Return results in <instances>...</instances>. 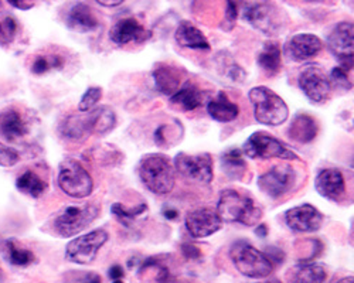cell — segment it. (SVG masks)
<instances>
[{"instance_id": "cell-23", "label": "cell", "mask_w": 354, "mask_h": 283, "mask_svg": "<svg viewBox=\"0 0 354 283\" xmlns=\"http://www.w3.org/2000/svg\"><path fill=\"white\" fill-rule=\"evenodd\" d=\"M27 133L26 121L15 109L0 112V135L6 140H17Z\"/></svg>"}, {"instance_id": "cell-21", "label": "cell", "mask_w": 354, "mask_h": 283, "mask_svg": "<svg viewBox=\"0 0 354 283\" xmlns=\"http://www.w3.org/2000/svg\"><path fill=\"white\" fill-rule=\"evenodd\" d=\"M317 130L316 119L306 113H301L293 118L289 126V137L297 144H310L317 136Z\"/></svg>"}, {"instance_id": "cell-1", "label": "cell", "mask_w": 354, "mask_h": 283, "mask_svg": "<svg viewBox=\"0 0 354 283\" xmlns=\"http://www.w3.org/2000/svg\"><path fill=\"white\" fill-rule=\"evenodd\" d=\"M138 173L143 186L153 194H169L176 186L174 167L166 156L159 153H149L142 157Z\"/></svg>"}, {"instance_id": "cell-41", "label": "cell", "mask_w": 354, "mask_h": 283, "mask_svg": "<svg viewBox=\"0 0 354 283\" xmlns=\"http://www.w3.org/2000/svg\"><path fill=\"white\" fill-rule=\"evenodd\" d=\"M239 16V8L235 0H227V9H225V20L230 24H234Z\"/></svg>"}, {"instance_id": "cell-18", "label": "cell", "mask_w": 354, "mask_h": 283, "mask_svg": "<svg viewBox=\"0 0 354 283\" xmlns=\"http://www.w3.org/2000/svg\"><path fill=\"white\" fill-rule=\"evenodd\" d=\"M316 191L328 200L339 202L346 194V182L340 170L324 168L316 176Z\"/></svg>"}, {"instance_id": "cell-40", "label": "cell", "mask_w": 354, "mask_h": 283, "mask_svg": "<svg viewBox=\"0 0 354 283\" xmlns=\"http://www.w3.org/2000/svg\"><path fill=\"white\" fill-rule=\"evenodd\" d=\"M182 253L186 260H192V261L200 260V257H201V251L193 244H183Z\"/></svg>"}, {"instance_id": "cell-6", "label": "cell", "mask_w": 354, "mask_h": 283, "mask_svg": "<svg viewBox=\"0 0 354 283\" xmlns=\"http://www.w3.org/2000/svg\"><path fill=\"white\" fill-rule=\"evenodd\" d=\"M58 186L67 195L74 198H85L91 195L94 190L91 175L74 159H66L60 164Z\"/></svg>"}, {"instance_id": "cell-3", "label": "cell", "mask_w": 354, "mask_h": 283, "mask_svg": "<svg viewBox=\"0 0 354 283\" xmlns=\"http://www.w3.org/2000/svg\"><path fill=\"white\" fill-rule=\"evenodd\" d=\"M255 119L267 126H279L289 118L286 102L268 87H255L248 94Z\"/></svg>"}, {"instance_id": "cell-49", "label": "cell", "mask_w": 354, "mask_h": 283, "mask_svg": "<svg viewBox=\"0 0 354 283\" xmlns=\"http://www.w3.org/2000/svg\"><path fill=\"white\" fill-rule=\"evenodd\" d=\"M333 283H354V279H353V276H346V277H342V279H339Z\"/></svg>"}, {"instance_id": "cell-17", "label": "cell", "mask_w": 354, "mask_h": 283, "mask_svg": "<svg viewBox=\"0 0 354 283\" xmlns=\"http://www.w3.org/2000/svg\"><path fill=\"white\" fill-rule=\"evenodd\" d=\"M323 48V41L310 33L293 36L285 44V51L293 61H306L316 57Z\"/></svg>"}, {"instance_id": "cell-45", "label": "cell", "mask_w": 354, "mask_h": 283, "mask_svg": "<svg viewBox=\"0 0 354 283\" xmlns=\"http://www.w3.org/2000/svg\"><path fill=\"white\" fill-rule=\"evenodd\" d=\"M95 2L104 8H116L124 3V0H95Z\"/></svg>"}, {"instance_id": "cell-10", "label": "cell", "mask_w": 354, "mask_h": 283, "mask_svg": "<svg viewBox=\"0 0 354 283\" xmlns=\"http://www.w3.org/2000/svg\"><path fill=\"white\" fill-rule=\"evenodd\" d=\"M108 233L104 230H94L88 234L74 238L68 242L66 248V258L70 262L78 265L91 264L100 252V249L106 244Z\"/></svg>"}, {"instance_id": "cell-50", "label": "cell", "mask_w": 354, "mask_h": 283, "mask_svg": "<svg viewBox=\"0 0 354 283\" xmlns=\"http://www.w3.org/2000/svg\"><path fill=\"white\" fill-rule=\"evenodd\" d=\"M113 283H124L121 279H116V280H113Z\"/></svg>"}, {"instance_id": "cell-8", "label": "cell", "mask_w": 354, "mask_h": 283, "mask_svg": "<svg viewBox=\"0 0 354 283\" xmlns=\"http://www.w3.org/2000/svg\"><path fill=\"white\" fill-rule=\"evenodd\" d=\"M100 214L95 206H71L64 208L54 219L55 231L64 238L74 237L91 225Z\"/></svg>"}, {"instance_id": "cell-31", "label": "cell", "mask_w": 354, "mask_h": 283, "mask_svg": "<svg viewBox=\"0 0 354 283\" xmlns=\"http://www.w3.org/2000/svg\"><path fill=\"white\" fill-rule=\"evenodd\" d=\"M62 132L66 137L74 139V140L84 139L85 136L91 133L90 126H88V122H86V118H81V117L67 118L62 126Z\"/></svg>"}, {"instance_id": "cell-22", "label": "cell", "mask_w": 354, "mask_h": 283, "mask_svg": "<svg viewBox=\"0 0 354 283\" xmlns=\"http://www.w3.org/2000/svg\"><path fill=\"white\" fill-rule=\"evenodd\" d=\"M207 112L214 121L228 124L239 117L240 108L237 104L230 101V98L224 92H220L207 104Z\"/></svg>"}, {"instance_id": "cell-28", "label": "cell", "mask_w": 354, "mask_h": 283, "mask_svg": "<svg viewBox=\"0 0 354 283\" xmlns=\"http://www.w3.org/2000/svg\"><path fill=\"white\" fill-rule=\"evenodd\" d=\"M223 172L232 180H240L247 172V163L240 149H230L221 156Z\"/></svg>"}, {"instance_id": "cell-52", "label": "cell", "mask_w": 354, "mask_h": 283, "mask_svg": "<svg viewBox=\"0 0 354 283\" xmlns=\"http://www.w3.org/2000/svg\"><path fill=\"white\" fill-rule=\"evenodd\" d=\"M0 279H2V269H0Z\"/></svg>"}, {"instance_id": "cell-5", "label": "cell", "mask_w": 354, "mask_h": 283, "mask_svg": "<svg viewBox=\"0 0 354 283\" xmlns=\"http://www.w3.org/2000/svg\"><path fill=\"white\" fill-rule=\"evenodd\" d=\"M244 19L261 33L277 36L285 26L282 10L270 0H252L244 6Z\"/></svg>"}, {"instance_id": "cell-33", "label": "cell", "mask_w": 354, "mask_h": 283, "mask_svg": "<svg viewBox=\"0 0 354 283\" xmlns=\"http://www.w3.org/2000/svg\"><path fill=\"white\" fill-rule=\"evenodd\" d=\"M8 251H9V261L13 265L26 266V265H30L35 261V255L30 251H27L24 248H19L13 242L8 244Z\"/></svg>"}, {"instance_id": "cell-16", "label": "cell", "mask_w": 354, "mask_h": 283, "mask_svg": "<svg viewBox=\"0 0 354 283\" xmlns=\"http://www.w3.org/2000/svg\"><path fill=\"white\" fill-rule=\"evenodd\" d=\"M151 37L149 30L133 17H127L116 21L109 32V39L113 44L124 47L131 43H143Z\"/></svg>"}, {"instance_id": "cell-46", "label": "cell", "mask_w": 354, "mask_h": 283, "mask_svg": "<svg viewBox=\"0 0 354 283\" xmlns=\"http://www.w3.org/2000/svg\"><path fill=\"white\" fill-rule=\"evenodd\" d=\"M255 233H257V235H259L261 238H265V237H267V234H268V228H267V225H265V224H259Z\"/></svg>"}, {"instance_id": "cell-4", "label": "cell", "mask_w": 354, "mask_h": 283, "mask_svg": "<svg viewBox=\"0 0 354 283\" xmlns=\"http://www.w3.org/2000/svg\"><path fill=\"white\" fill-rule=\"evenodd\" d=\"M230 258L237 271L252 279L267 277L274 271V264L263 252L247 241H237L230 249Z\"/></svg>"}, {"instance_id": "cell-29", "label": "cell", "mask_w": 354, "mask_h": 283, "mask_svg": "<svg viewBox=\"0 0 354 283\" xmlns=\"http://www.w3.org/2000/svg\"><path fill=\"white\" fill-rule=\"evenodd\" d=\"M171 102L183 110H194L203 104V92L196 85L187 82L171 95Z\"/></svg>"}, {"instance_id": "cell-13", "label": "cell", "mask_w": 354, "mask_h": 283, "mask_svg": "<svg viewBox=\"0 0 354 283\" xmlns=\"http://www.w3.org/2000/svg\"><path fill=\"white\" fill-rule=\"evenodd\" d=\"M301 91L313 104L326 102L332 92V82L320 68L308 67L298 79Z\"/></svg>"}, {"instance_id": "cell-11", "label": "cell", "mask_w": 354, "mask_h": 283, "mask_svg": "<svg viewBox=\"0 0 354 283\" xmlns=\"http://www.w3.org/2000/svg\"><path fill=\"white\" fill-rule=\"evenodd\" d=\"M298 175L292 166H274L267 173L258 177L259 190L271 198H279L293 190Z\"/></svg>"}, {"instance_id": "cell-34", "label": "cell", "mask_w": 354, "mask_h": 283, "mask_svg": "<svg viewBox=\"0 0 354 283\" xmlns=\"http://www.w3.org/2000/svg\"><path fill=\"white\" fill-rule=\"evenodd\" d=\"M101 97H102V90L100 87L88 88L78 104L80 112H90L91 109H94L101 101Z\"/></svg>"}, {"instance_id": "cell-53", "label": "cell", "mask_w": 354, "mask_h": 283, "mask_svg": "<svg viewBox=\"0 0 354 283\" xmlns=\"http://www.w3.org/2000/svg\"><path fill=\"white\" fill-rule=\"evenodd\" d=\"M312 2H320V0H312Z\"/></svg>"}, {"instance_id": "cell-7", "label": "cell", "mask_w": 354, "mask_h": 283, "mask_svg": "<svg viewBox=\"0 0 354 283\" xmlns=\"http://www.w3.org/2000/svg\"><path fill=\"white\" fill-rule=\"evenodd\" d=\"M244 155L250 159H282L298 160V155L289 150L277 137L258 130L252 133L244 144Z\"/></svg>"}, {"instance_id": "cell-43", "label": "cell", "mask_w": 354, "mask_h": 283, "mask_svg": "<svg viewBox=\"0 0 354 283\" xmlns=\"http://www.w3.org/2000/svg\"><path fill=\"white\" fill-rule=\"evenodd\" d=\"M8 2H9L12 6H15V8H17V9H21V10L30 9V8H33V5H35V0H8Z\"/></svg>"}, {"instance_id": "cell-42", "label": "cell", "mask_w": 354, "mask_h": 283, "mask_svg": "<svg viewBox=\"0 0 354 283\" xmlns=\"http://www.w3.org/2000/svg\"><path fill=\"white\" fill-rule=\"evenodd\" d=\"M267 257L270 258V261L274 264V262H277V264H282L283 262V260H285V255H283V252L281 251V249H278V248H268V251H267Z\"/></svg>"}, {"instance_id": "cell-39", "label": "cell", "mask_w": 354, "mask_h": 283, "mask_svg": "<svg viewBox=\"0 0 354 283\" xmlns=\"http://www.w3.org/2000/svg\"><path fill=\"white\" fill-rule=\"evenodd\" d=\"M332 81L336 84V85H344L346 90L350 88V84H348V78H347V71H344L343 68L337 67L332 71Z\"/></svg>"}, {"instance_id": "cell-15", "label": "cell", "mask_w": 354, "mask_h": 283, "mask_svg": "<svg viewBox=\"0 0 354 283\" xmlns=\"http://www.w3.org/2000/svg\"><path fill=\"white\" fill-rule=\"evenodd\" d=\"M285 221L295 233H315L323 224V214L312 204H302L286 211Z\"/></svg>"}, {"instance_id": "cell-32", "label": "cell", "mask_w": 354, "mask_h": 283, "mask_svg": "<svg viewBox=\"0 0 354 283\" xmlns=\"http://www.w3.org/2000/svg\"><path fill=\"white\" fill-rule=\"evenodd\" d=\"M112 214L118 218V221H120L122 225L125 226H131L136 218L145 215L147 213V206L146 204H139L138 207L135 208H128L125 207L124 204H120V203H115L111 208Z\"/></svg>"}, {"instance_id": "cell-25", "label": "cell", "mask_w": 354, "mask_h": 283, "mask_svg": "<svg viewBox=\"0 0 354 283\" xmlns=\"http://www.w3.org/2000/svg\"><path fill=\"white\" fill-rule=\"evenodd\" d=\"M86 122H88V126H90L91 132L105 135L115 128L116 115H115L112 108L100 106V108H94L88 112Z\"/></svg>"}, {"instance_id": "cell-35", "label": "cell", "mask_w": 354, "mask_h": 283, "mask_svg": "<svg viewBox=\"0 0 354 283\" xmlns=\"http://www.w3.org/2000/svg\"><path fill=\"white\" fill-rule=\"evenodd\" d=\"M17 23L13 17H6L0 21V46H9L16 36Z\"/></svg>"}, {"instance_id": "cell-20", "label": "cell", "mask_w": 354, "mask_h": 283, "mask_svg": "<svg viewBox=\"0 0 354 283\" xmlns=\"http://www.w3.org/2000/svg\"><path fill=\"white\" fill-rule=\"evenodd\" d=\"M67 26L74 32L88 33L97 30L100 23L90 6L85 3H77L67 16Z\"/></svg>"}, {"instance_id": "cell-36", "label": "cell", "mask_w": 354, "mask_h": 283, "mask_svg": "<svg viewBox=\"0 0 354 283\" xmlns=\"http://www.w3.org/2000/svg\"><path fill=\"white\" fill-rule=\"evenodd\" d=\"M63 67V60L60 57H39V59L33 64V72L35 74H44L53 68H62Z\"/></svg>"}, {"instance_id": "cell-26", "label": "cell", "mask_w": 354, "mask_h": 283, "mask_svg": "<svg viewBox=\"0 0 354 283\" xmlns=\"http://www.w3.org/2000/svg\"><path fill=\"white\" fill-rule=\"evenodd\" d=\"M158 91L165 95H173L180 88V74L171 66H159L153 72Z\"/></svg>"}, {"instance_id": "cell-27", "label": "cell", "mask_w": 354, "mask_h": 283, "mask_svg": "<svg viewBox=\"0 0 354 283\" xmlns=\"http://www.w3.org/2000/svg\"><path fill=\"white\" fill-rule=\"evenodd\" d=\"M258 64L268 75H277L282 68L281 47L274 41H268L258 54Z\"/></svg>"}, {"instance_id": "cell-12", "label": "cell", "mask_w": 354, "mask_h": 283, "mask_svg": "<svg viewBox=\"0 0 354 283\" xmlns=\"http://www.w3.org/2000/svg\"><path fill=\"white\" fill-rule=\"evenodd\" d=\"M328 47L339 61V67L344 71L353 68L354 55V27L353 23H339L328 37Z\"/></svg>"}, {"instance_id": "cell-24", "label": "cell", "mask_w": 354, "mask_h": 283, "mask_svg": "<svg viewBox=\"0 0 354 283\" xmlns=\"http://www.w3.org/2000/svg\"><path fill=\"white\" fill-rule=\"evenodd\" d=\"M326 268L322 264L304 262L289 271V283H324L326 282Z\"/></svg>"}, {"instance_id": "cell-47", "label": "cell", "mask_w": 354, "mask_h": 283, "mask_svg": "<svg viewBox=\"0 0 354 283\" xmlns=\"http://www.w3.org/2000/svg\"><path fill=\"white\" fill-rule=\"evenodd\" d=\"M158 283H179V282H177L170 273H167V275H165L162 279H159Z\"/></svg>"}, {"instance_id": "cell-9", "label": "cell", "mask_w": 354, "mask_h": 283, "mask_svg": "<svg viewBox=\"0 0 354 283\" xmlns=\"http://www.w3.org/2000/svg\"><path fill=\"white\" fill-rule=\"evenodd\" d=\"M174 168L186 180L198 184H210L214 179L213 159L209 153H179L174 157Z\"/></svg>"}, {"instance_id": "cell-51", "label": "cell", "mask_w": 354, "mask_h": 283, "mask_svg": "<svg viewBox=\"0 0 354 283\" xmlns=\"http://www.w3.org/2000/svg\"><path fill=\"white\" fill-rule=\"evenodd\" d=\"M265 283H279V282H277V280H274V282H265Z\"/></svg>"}, {"instance_id": "cell-48", "label": "cell", "mask_w": 354, "mask_h": 283, "mask_svg": "<svg viewBox=\"0 0 354 283\" xmlns=\"http://www.w3.org/2000/svg\"><path fill=\"white\" fill-rule=\"evenodd\" d=\"M163 214L167 219H176L177 217H179V213H177L176 210H166Z\"/></svg>"}, {"instance_id": "cell-37", "label": "cell", "mask_w": 354, "mask_h": 283, "mask_svg": "<svg viewBox=\"0 0 354 283\" xmlns=\"http://www.w3.org/2000/svg\"><path fill=\"white\" fill-rule=\"evenodd\" d=\"M66 283H102V279L95 272L77 271L67 275Z\"/></svg>"}, {"instance_id": "cell-38", "label": "cell", "mask_w": 354, "mask_h": 283, "mask_svg": "<svg viewBox=\"0 0 354 283\" xmlns=\"http://www.w3.org/2000/svg\"><path fill=\"white\" fill-rule=\"evenodd\" d=\"M17 162H19V152L5 144H0V166L10 167V166H15Z\"/></svg>"}, {"instance_id": "cell-30", "label": "cell", "mask_w": 354, "mask_h": 283, "mask_svg": "<svg viewBox=\"0 0 354 283\" xmlns=\"http://www.w3.org/2000/svg\"><path fill=\"white\" fill-rule=\"evenodd\" d=\"M16 184L21 193L32 195L35 198H39L47 190V183L33 172H26L24 175H21L17 179Z\"/></svg>"}, {"instance_id": "cell-19", "label": "cell", "mask_w": 354, "mask_h": 283, "mask_svg": "<svg viewBox=\"0 0 354 283\" xmlns=\"http://www.w3.org/2000/svg\"><path fill=\"white\" fill-rule=\"evenodd\" d=\"M174 40L180 47L200 50V51H210L212 46L200 28H197L190 21H182L179 27L176 28Z\"/></svg>"}, {"instance_id": "cell-2", "label": "cell", "mask_w": 354, "mask_h": 283, "mask_svg": "<svg viewBox=\"0 0 354 283\" xmlns=\"http://www.w3.org/2000/svg\"><path fill=\"white\" fill-rule=\"evenodd\" d=\"M217 213L223 222H240L247 226L257 225L262 218V211L252 198L235 190H224L220 194Z\"/></svg>"}, {"instance_id": "cell-14", "label": "cell", "mask_w": 354, "mask_h": 283, "mask_svg": "<svg viewBox=\"0 0 354 283\" xmlns=\"http://www.w3.org/2000/svg\"><path fill=\"white\" fill-rule=\"evenodd\" d=\"M186 228L193 238H207L221 230L223 219L217 210L210 207H203L189 211L186 215Z\"/></svg>"}, {"instance_id": "cell-44", "label": "cell", "mask_w": 354, "mask_h": 283, "mask_svg": "<svg viewBox=\"0 0 354 283\" xmlns=\"http://www.w3.org/2000/svg\"><path fill=\"white\" fill-rule=\"evenodd\" d=\"M124 275H125V273H124V269H122V266H120V265H113V266L109 269V277L113 279V280L122 279Z\"/></svg>"}]
</instances>
